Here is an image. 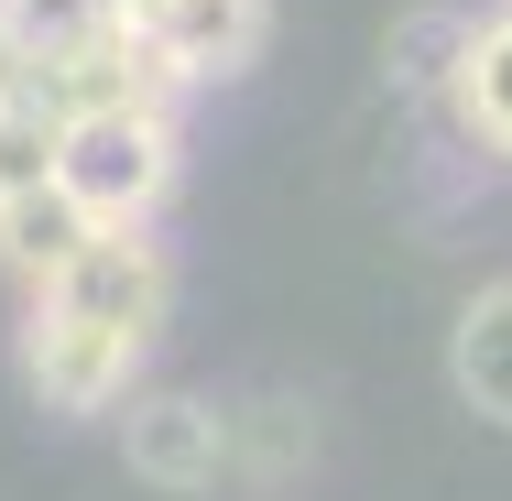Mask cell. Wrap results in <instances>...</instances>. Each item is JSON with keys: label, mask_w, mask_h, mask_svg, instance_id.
Returning <instances> with one entry per match:
<instances>
[{"label": "cell", "mask_w": 512, "mask_h": 501, "mask_svg": "<svg viewBox=\"0 0 512 501\" xmlns=\"http://www.w3.org/2000/svg\"><path fill=\"white\" fill-rule=\"evenodd\" d=\"M142 349L153 338H120V327H99L88 305H66V295H33V316H22V382L55 414H109L131 393Z\"/></svg>", "instance_id": "2"}, {"label": "cell", "mask_w": 512, "mask_h": 501, "mask_svg": "<svg viewBox=\"0 0 512 501\" xmlns=\"http://www.w3.org/2000/svg\"><path fill=\"white\" fill-rule=\"evenodd\" d=\"M447 382H458V403H469L480 425L512 436V284H480V295L458 305V327H447Z\"/></svg>", "instance_id": "8"}, {"label": "cell", "mask_w": 512, "mask_h": 501, "mask_svg": "<svg viewBox=\"0 0 512 501\" xmlns=\"http://www.w3.org/2000/svg\"><path fill=\"white\" fill-rule=\"evenodd\" d=\"M44 99L66 109V120H77V109H142V99L175 109V99H186V66L164 55V33H153L142 11H109L88 44L44 55Z\"/></svg>", "instance_id": "3"}, {"label": "cell", "mask_w": 512, "mask_h": 501, "mask_svg": "<svg viewBox=\"0 0 512 501\" xmlns=\"http://www.w3.org/2000/svg\"><path fill=\"white\" fill-rule=\"evenodd\" d=\"M120 447H131V480H153V491H207L229 469V425L197 393H142L131 425H120Z\"/></svg>", "instance_id": "5"}, {"label": "cell", "mask_w": 512, "mask_h": 501, "mask_svg": "<svg viewBox=\"0 0 512 501\" xmlns=\"http://www.w3.org/2000/svg\"><path fill=\"white\" fill-rule=\"evenodd\" d=\"M447 109H458V131H469L480 153L512 164V11H502V22H469V55H458Z\"/></svg>", "instance_id": "9"}, {"label": "cell", "mask_w": 512, "mask_h": 501, "mask_svg": "<svg viewBox=\"0 0 512 501\" xmlns=\"http://www.w3.org/2000/svg\"><path fill=\"white\" fill-rule=\"evenodd\" d=\"M109 11H120V0H0V22L33 44V66H44V55H66V44H88Z\"/></svg>", "instance_id": "12"}, {"label": "cell", "mask_w": 512, "mask_h": 501, "mask_svg": "<svg viewBox=\"0 0 512 501\" xmlns=\"http://www.w3.org/2000/svg\"><path fill=\"white\" fill-rule=\"evenodd\" d=\"M120 11H142V22H153V11H164V0H120Z\"/></svg>", "instance_id": "14"}, {"label": "cell", "mask_w": 512, "mask_h": 501, "mask_svg": "<svg viewBox=\"0 0 512 501\" xmlns=\"http://www.w3.org/2000/svg\"><path fill=\"white\" fill-rule=\"evenodd\" d=\"M33 88H44V66H33V44L0 22V99H33Z\"/></svg>", "instance_id": "13"}, {"label": "cell", "mask_w": 512, "mask_h": 501, "mask_svg": "<svg viewBox=\"0 0 512 501\" xmlns=\"http://www.w3.org/2000/svg\"><path fill=\"white\" fill-rule=\"evenodd\" d=\"M153 33H164V55L186 66V88H218V77H251V66H262L273 11H262V0H164Z\"/></svg>", "instance_id": "7"}, {"label": "cell", "mask_w": 512, "mask_h": 501, "mask_svg": "<svg viewBox=\"0 0 512 501\" xmlns=\"http://www.w3.org/2000/svg\"><path fill=\"white\" fill-rule=\"evenodd\" d=\"M66 175V109L44 99H0V197H22V186H55Z\"/></svg>", "instance_id": "10"}, {"label": "cell", "mask_w": 512, "mask_h": 501, "mask_svg": "<svg viewBox=\"0 0 512 501\" xmlns=\"http://www.w3.org/2000/svg\"><path fill=\"white\" fill-rule=\"evenodd\" d=\"M99 240V218H88V197L55 175V186H22V197H0V262L33 284V295H55L66 273H77V251Z\"/></svg>", "instance_id": "6"}, {"label": "cell", "mask_w": 512, "mask_h": 501, "mask_svg": "<svg viewBox=\"0 0 512 501\" xmlns=\"http://www.w3.org/2000/svg\"><path fill=\"white\" fill-rule=\"evenodd\" d=\"M458 55H469V11H436V0H425V11L393 22V77H404V88H436V99H447V88H458Z\"/></svg>", "instance_id": "11"}, {"label": "cell", "mask_w": 512, "mask_h": 501, "mask_svg": "<svg viewBox=\"0 0 512 501\" xmlns=\"http://www.w3.org/2000/svg\"><path fill=\"white\" fill-rule=\"evenodd\" d=\"M55 295L88 305V316H99V327H120V338H153V327H164V295H175L164 240H153V229H99Z\"/></svg>", "instance_id": "4"}, {"label": "cell", "mask_w": 512, "mask_h": 501, "mask_svg": "<svg viewBox=\"0 0 512 501\" xmlns=\"http://www.w3.org/2000/svg\"><path fill=\"white\" fill-rule=\"evenodd\" d=\"M66 186L88 197L99 229H153L175 186V109H77L66 120Z\"/></svg>", "instance_id": "1"}]
</instances>
